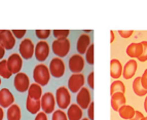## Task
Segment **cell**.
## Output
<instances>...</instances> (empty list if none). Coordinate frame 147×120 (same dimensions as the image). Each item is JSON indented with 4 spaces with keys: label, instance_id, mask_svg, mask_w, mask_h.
Wrapping results in <instances>:
<instances>
[{
    "label": "cell",
    "instance_id": "ba28073f",
    "mask_svg": "<svg viewBox=\"0 0 147 120\" xmlns=\"http://www.w3.org/2000/svg\"><path fill=\"white\" fill-rule=\"evenodd\" d=\"M84 65H86V60L80 54H72L69 58L68 61V66L69 70L73 74H79L82 72L84 69Z\"/></svg>",
    "mask_w": 147,
    "mask_h": 120
},
{
    "label": "cell",
    "instance_id": "d590c367",
    "mask_svg": "<svg viewBox=\"0 0 147 120\" xmlns=\"http://www.w3.org/2000/svg\"><path fill=\"white\" fill-rule=\"evenodd\" d=\"M141 83L142 86L147 91V69H145V71L143 72L142 76H141Z\"/></svg>",
    "mask_w": 147,
    "mask_h": 120
},
{
    "label": "cell",
    "instance_id": "4fadbf2b",
    "mask_svg": "<svg viewBox=\"0 0 147 120\" xmlns=\"http://www.w3.org/2000/svg\"><path fill=\"white\" fill-rule=\"evenodd\" d=\"M7 64L9 67V70L11 71L12 74L20 73L21 69L23 67V58L20 56V54H11L7 59Z\"/></svg>",
    "mask_w": 147,
    "mask_h": 120
},
{
    "label": "cell",
    "instance_id": "d6a6232c",
    "mask_svg": "<svg viewBox=\"0 0 147 120\" xmlns=\"http://www.w3.org/2000/svg\"><path fill=\"white\" fill-rule=\"evenodd\" d=\"M26 33H27L26 30H12V34L18 39H22L23 37L26 35Z\"/></svg>",
    "mask_w": 147,
    "mask_h": 120
},
{
    "label": "cell",
    "instance_id": "4dcf8cb0",
    "mask_svg": "<svg viewBox=\"0 0 147 120\" xmlns=\"http://www.w3.org/2000/svg\"><path fill=\"white\" fill-rule=\"evenodd\" d=\"M86 61L88 65L93 66L94 65V44L92 43L91 46L88 47V49L86 52Z\"/></svg>",
    "mask_w": 147,
    "mask_h": 120
},
{
    "label": "cell",
    "instance_id": "d4e9b609",
    "mask_svg": "<svg viewBox=\"0 0 147 120\" xmlns=\"http://www.w3.org/2000/svg\"><path fill=\"white\" fill-rule=\"evenodd\" d=\"M132 87H133V91L135 93L136 96H138V97L147 96V91L143 87L142 83H141V76L136 77V78L134 79L133 84H132Z\"/></svg>",
    "mask_w": 147,
    "mask_h": 120
},
{
    "label": "cell",
    "instance_id": "83f0119b",
    "mask_svg": "<svg viewBox=\"0 0 147 120\" xmlns=\"http://www.w3.org/2000/svg\"><path fill=\"white\" fill-rule=\"evenodd\" d=\"M52 120H68V116H67V113L59 109V110H56L53 113Z\"/></svg>",
    "mask_w": 147,
    "mask_h": 120
},
{
    "label": "cell",
    "instance_id": "277c9868",
    "mask_svg": "<svg viewBox=\"0 0 147 120\" xmlns=\"http://www.w3.org/2000/svg\"><path fill=\"white\" fill-rule=\"evenodd\" d=\"M49 72L51 75L55 78H61L64 76L65 71H66V66L65 63L61 58H54L49 62Z\"/></svg>",
    "mask_w": 147,
    "mask_h": 120
},
{
    "label": "cell",
    "instance_id": "836d02e7",
    "mask_svg": "<svg viewBox=\"0 0 147 120\" xmlns=\"http://www.w3.org/2000/svg\"><path fill=\"white\" fill-rule=\"evenodd\" d=\"M118 33H119L120 37H123V38L127 39V38H130V37L132 36L133 33H134V31H133V30H127V31H125V30H119Z\"/></svg>",
    "mask_w": 147,
    "mask_h": 120
},
{
    "label": "cell",
    "instance_id": "60d3db41",
    "mask_svg": "<svg viewBox=\"0 0 147 120\" xmlns=\"http://www.w3.org/2000/svg\"><path fill=\"white\" fill-rule=\"evenodd\" d=\"M3 117H4V112H3V108L0 106V120H3Z\"/></svg>",
    "mask_w": 147,
    "mask_h": 120
},
{
    "label": "cell",
    "instance_id": "7a4b0ae2",
    "mask_svg": "<svg viewBox=\"0 0 147 120\" xmlns=\"http://www.w3.org/2000/svg\"><path fill=\"white\" fill-rule=\"evenodd\" d=\"M56 102L57 105L61 110L68 109L71 103V95L70 91L66 86H60L56 91Z\"/></svg>",
    "mask_w": 147,
    "mask_h": 120
},
{
    "label": "cell",
    "instance_id": "30bf717a",
    "mask_svg": "<svg viewBox=\"0 0 147 120\" xmlns=\"http://www.w3.org/2000/svg\"><path fill=\"white\" fill-rule=\"evenodd\" d=\"M51 54V46L47 41H38L35 45V58L38 62H44Z\"/></svg>",
    "mask_w": 147,
    "mask_h": 120
},
{
    "label": "cell",
    "instance_id": "4316f807",
    "mask_svg": "<svg viewBox=\"0 0 147 120\" xmlns=\"http://www.w3.org/2000/svg\"><path fill=\"white\" fill-rule=\"evenodd\" d=\"M115 93H125V85L123 81L114 80L110 85V95L112 96Z\"/></svg>",
    "mask_w": 147,
    "mask_h": 120
},
{
    "label": "cell",
    "instance_id": "1f68e13d",
    "mask_svg": "<svg viewBox=\"0 0 147 120\" xmlns=\"http://www.w3.org/2000/svg\"><path fill=\"white\" fill-rule=\"evenodd\" d=\"M142 45H143V52L142 54L140 56L139 62H146L147 61V41H142Z\"/></svg>",
    "mask_w": 147,
    "mask_h": 120
},
{
    "label": "cell",
    "instance_id": "484cf974",
    "mask_svg": "<svg viewBox=\"0 0 147 120\" xmlns=\"http://www.w3.org/2000/svg\"><path fill=\"white\" fill-rule=\"evenodd\" d=\"M11 75H12V73L9 70V67H8L7 60L0 61V76L5 79H8L11 77Z\"/></svg>",
    "mask_w": 147,
    "mask_h": 120
},
{
    "label": "cell",
    "instance_id": "ee69618b",
    "mask_svg": "<svg viewBox=\"0 0 147 120\" xmlns=\"http://www.w3.org/2000/svg\"><path fill=\"white\" fill-rule=\"evenodd\" d=\"M141 120H147V116H144V117H143Z\"/></svg>",
    "mask_w": 147,
    "mask_h": 120
},
{
    "label": "cell",
    "instance_id": "e575fe53",
    "mask_svg": "<svg viewBox=\"0 0 147 120\" xmlns=\"http://www.w3.org/2000/svg\"><path fill=\"white\" fill-rule=\"evenodd\" d=\"M94 76H95L94 71H92L88 76V84L91 89H94V87H95V86H94Z\"/></svg>",
    "mask_w": 147,
    "mask_h": 120
},
{
    "label": "cell",
    "instance_id": "ffe728a7",
    "mask_svg": "<svg viewBox=\"0 0 147 120\" xmlns=\"http://www.w3.org/2000/svg\"><path fill=\"white\" fill-rule=\"evenodd\" d=\"M67 116H68V120H81L84 118L82 109L77 104H72L67 109Z\"/></svg>",
    "mask_w": 147,
    "mask_h": 120
},
{
    "label": "cell",
    "instance_id": "52a82bcc",
    "mask_svg": "<svg viewBox=\"0 0 147 120\" xmlns=\"http://www.w3.org/2000/svg\"><path fill=\"white\" fill-rule=\"evenodd\" d=\"M84 82H86V77H84V74H72L68 79L67 87L71 93H77L81 88L84 87Z\"/></svg>",
    "mask_w": 147,
    "mask_h": 120
},
{
    "label": "cell",
    "instance_id": "ab89813d",
    "mask_svg": "<svg viewBox=\"0 0 147 120\" xmlns=\"http://www.w3.org/2000/svg\"><path fill=\"white\" fill-rule=\"evenodd\" d=\"M4 54H5V48L1 45V43H0V60H1V61H2Z\"/></svg>",
    "mask_w": 147,
    "mask_h": 120
},
{
    "label": "cell",
    "instance_id": "7402d4cb",
    "mask_svg": "<svg viewBox=\"0 0 147 120\" xmlns=\"http://www.w3.org/2000/svg\"><path fill=\"white\" fill-rule=\"evenodd\" d=\"M136 110L134 109V107L130 105H123V107H120V109L118 110V114H119L120 118H123L125 120H131L134 116H135Z\"/></svg>",
    "mask_w": 147,
    "mask_h": 120
},
{
    "label": "cell",
    "instance_id": "f6af8a7d",
    "mask_svg": "<svg viewBox=\"0 0 147 120\" xmlns=\"http://www.w3.org/2000/svg\"><path fill=\"white\" fill-rule=\"evenodd\" d=\"M81 120H90V119H88V118H82Z\"/></svg>",
    "mask_w": 147,
    "mask_h": 120
},
{
    "label": "cell",
    "instance_id": "cb8c5ba5",
    "mask_svg": "<svg viewBox=\"0 0 147 120\" xmlns=\"http://www.w3.org/2000/svg\"><path fill=\"white\" fill-rule=\"evenodd\" d=\"M22 111L18 104H13L7 109V120H21Z\"/></svg>",
    "mask_w": 147,
    "mask_h": 120
},
{
    "label": "cell",
    "instance_id": "5b68a950",
    "mask_svg": "<svg viewBox=\"0 0 147 120\" xmlns=\"http://www.w3.org/2000/svg\"><path fill=\"white\" fill-rule=\"evenodd\" d=\"M41 109L42 112H44L45 114H52L54 113L55 108H56V97L53 93L47 91V93H43L41 100Z\"/></svg>",
    "mask_w": 147,
    "mask_h": 120
},
{
    "label": "cell",
    "instance_id": "f35d334b",
    "mask_svg": "<svg viewBox=\"0 0 147 120\" xmlns=\"http://www.w3.org/2000/svg\"><path fill=\"white\" fill-rule=\"evenodd\" d=\"M144 117V115H143L142 112H140V111L136 110V113H135V116L132 118L131 120H141L142 118Z\"/></svg>",
    "mask_w": 147,
    "mask_h": 120
},
{
    "label": "cell",
    "instance_id": "7c38bea8",
    "mask_svg": "<svg viewBox=\"0 0 147 120\" xmlns=\"http://www.w3.org/2000/svg\"><path fill=\"white\" fill-rule=\"evenodd\" d=\"M0 43L7 50H11L16 45V37L11 30H0Z\"/></svg>",
    "mask_w": 147,
    "mask_h": 120
},
{
    "label": "cell",
    "instance_id": "44dd1931",
    "mask_svg": "<svg viewBox=\"0 0 147 120\" xmlns=\"http://www.w3.org/2000/svg\"><path fill=\"white\" fill-rule=\"evenodd\" d=\"M26 109L31 114H38L41 109V102L40 101L34 100V99L27 97L26 100Z\"/></svg>",
    "mask_w": 147,
    "mask_h": 120
},
{
    "label": "cell",
    "instance_id": "603a6c76",
    "mask_svg": "<svg viewBox=\"0 0 147 120\" xmlns=\"http://www.w3.org/2000/svg\"><path fill=\"white\" fill-rule=\"evenodd\" d=\"M42 96H43V93H42V86L35 83V82L32 83L30 85L29 89H28V97L34 99V100L40 101Z\"/></svg>",
    "mask_w": 147,
    "mask_h": 120
},
{
    "label": "cell",
    "instance_id": "f1b7e54d",
    "mask_svg": "<svg viewBox=\"0 0 147 120\" xmlns=\"http://www.w3.org/2000/svg\"><path fill=\"white\" fill-rule=\"evenodd\" d=\"M51 33H53V31L51 30H35V35L40 40L47 39L51 36Z\"/></svg>",
    "mask_w": 147,
    "mask_h": 120
},
{
    "label": "cell",
    "instance_id": "e0dca14e",
    "mask_svg": "<svg viewBox=\"0 0 147 120\" xmlns=\"http://www.w3.org/2000/svg\"><path fill=\"white\" fill-rule=\"evenodd\" d=\"M127 56L132 58L133 60L139 59L143 52V45L142 42H133L127 47Z\"/></svg>",
    "mask_w": 147,
    "mask_h": 120
},
{
    "label": "cell",
    "instance_id": "2e32d148",
    "mask_svg": "<svg viewBox=\"0 0 147 120\" xmlns=\"http://www.w3.org/2000/svg\"><path fill=\"white\" fill-rule=\"evenodd\" d=\"M138 64L136 60L131 59L130 61H127L125 65L123 66V76L125 79H131L135 76L136 71H137Z\"/></svg>",
    "mask_w": 147,
    "mask_h": 120
},
{
    "label": "cell",
    "instance_id": "3957f363",
    "mask_svg": "<svg viewBox=\"0 0 147 120\" xmlns=\"http://www.w3.org/2000/svg\"><path fill=\"white\" fill-rule=\"evenodd\" d=\"M70 48H71V43H70L68 38L55 39L52 43L53 52L58 58H65L70 52Z\"/></svg>",
    "mask_w": 147,
    "mask_h": 120
},
{
    "label": "cell",
    "instance_id": "8fae6325",
    "mask_svg": "<svg viewBox=\"0 0 147 120\" xmlns=\"http://www.w3.org/2000/svg\"><path fill=\"white\" fill-rule=\"evenodd\" d=\"M92 101V95L88 91V87H82L80 91L77 93L76 96V104L80 107L82 110L84 109H88V106L91 105Z\"/></svg>",
    "mask_w": 147,
    "mask_h": 120
},
{
    "label": "cell",
    "instance_id": "9a60e30c",
    "mask_svg": "<svg viewBox=\"0 0 147 120\" xmlns=\"http://www.w3.org/2000/svg\"><path fill=\"white\" fill-rule=\"evenodd\" d=\"M15 98L11 91L8 88H2L0 89V106L2 108H9L10 106L13 105Z\"/></svg>",
    "mask_w": 147,
    "mask_h": 120
},
{
    "label": "cell",
    "instance_id": "5bb4252c",
    "mask_svg": "<svg viewBox=\"0 0 147 120\" xmlns=\"http://www.w3.org/2000/svg\"><path fill=\"white\" fill-rule=\"evenodd\" d=\"M91 44H92L91 36L88 34H81L78 37L77 42H76V49H77L78 54H80V56L86 54V50L88 49V47L91 46Z\"/></svg>",
    "mask_w": 147,
    "mask_h": 120
},
{
    "label": "cell",
    "instance_id": "bcb514c9",
    "mask_svg": "<svg viewBox=\"0 0 147 120\" xmlns=\"http://www.w3.org/2000/svg\"><path fill=\"white\" fill-rule=\"evenodd\" d=\"M0 85H1V76H0Z\"/></svg>",
    "mask_w": 147,
    "mask_h": 120
},
{
    "label": "cell",
    "instance_id": "74e56055",
    "mask_svg": "<svg viewBox=\"0 0 147 120\" xmlns=\"http://www.w3.org/2000/svg\"><path fill=\"white\" fill-rule=\"evenodd\" d=\"M34 120H47V115L44 112H39L38 114H36Z\"/></svg>",
    "mask_w": 147,
    "mask_h": 120
},
{
    "label": "cell",
    "instance_id": "ac0fdd59",
    "mask_svg": "<svg viewBox=\"0 0 147 120\" xmlns=\"http://www.w3.org/2000/svg\"><path fill=\"white\" fill-rule=\"evenodd\" d=\"M111 108L113 111L118 112L120 107H123L127 103V98H125V93H115L111 96Z\"/></svg>",
    "mask_w": 147,
    "mask_h": 120
},
{
    "label": "cell",
    "instance_id": "d6986e66",
    "mask_svg": "<svg viewBox=\"0 0 147 120\" xmlns=\"http://www.w3.org/2000/svg\"><path fill=\"white\" fill-rule=\"evenodd\" d=\"M123 67L120 63L119 60L117 59H112L110 61V76L113 79L118 80L121 75H123Z\"/></svg>",
    "mask_w": 147,
    "mask_h": 120
},
{
    "label": "cell",
    "instance_id": "9c48e42d",
    "mask_svg": "<svg viewBox=\"0 0 147 120\" xmlns=\"http://www.w3.org/2000/svg\"><path fill=\"white\" fill-rule=\"evenodd\" d=\"M30 79L29 76L24 72H20L15 76L13 79V86H15L16 91L19 93H25L28 91L30 87Z\"/></svg>",
    "mask_w": 147,
    "mask_h": 120
},
{
    "label": "cell",
    "instance_id": "b9f144b4",
    "mask_svg": "<svg viewBox=\"0 0 147 120\" xmlns=\"http://www.w3.org/2000/svg\"><path fill=\"white\" fill-rule=\"evenodd\" d=\"M110 35H111L110 42H111V43H113V41H114V39H115V36H114V32H113L112 30H111V31H110Z\"/></svg>",
    "mask_w": 147,
    "mask_h": 120
},
{
    "label": "cell",
    "instance_id": "f546056e",
    "mask_svg": "<svg viewBox=\"0 0 147 120\" xmlns=\"http://www.w3.org/2000/svg\"><path fill=\"white\" fill-rule=\"evenodd\" d=\"M53 34L56 39H64V38H67L70 34V30H54Z\"/></svg>",
    "mask_w": 147,
    "mask_h": 120
},
{
    "label": "cell",
    "instance_id": "6da1fadb",
    "mask_svg": "<svg viewBox=\"0 0 147 120\" xmlns=\"http://www.w3.org/2000/svg\"><path fill=\"white\" fill-rule=\"evenodd\" d=\"M51 72L47 65L38 64L33 69V79L34 82L41 86H45L49 84L51 80Z\"/></svg>",
    "mask_w": 147,
    "mask_h": 120
},
{
    "label": "cell",
    "instance_id": "8992f818",
    "mask_svg": "<svg viewBox=\"0 0 147 120\" xmlns=\"http://www.w3.org/2000/svg\"><path fill=\"white\" fill-rule=\"evenodd\" d=\"M20 56L24 60H30L35 54V45L30 38H25L21 41L19 46Z\"/></svg>",
    "mask_w": 147,
    "mask_h": 120
},
{
    "label": "cell",
    "instance_id": "8d00e7d4",
    "mask_svg": "<svg viewBox=\"0 0 147 120\" xmlns=\"http://www.w3.org/2000/svg\"><path fill=\"white\" fill-rule=\"evenodd\" d=\"M88 118L90 120H94V102H92L88 108Z\"/></svg>",
    "mask_w": 147,
    "mask_h": 120
},
{
    "label": "cell",
    "instance_id": "7bdbcfd3",
    "mask_svg": "<svg viewBox=\"0 0 147 120\" xmlns=\"http://www.w3.org/2000/svg\"><path fill=\"white\" fill-rule=\"evenodd\" d=\"M143 107H144L145 112L147 113V96H146V98H145V100H144V105H143Z\"/></svg>",
    "mask_w": 147,
    "mask_h": 120
}]
</instances>
